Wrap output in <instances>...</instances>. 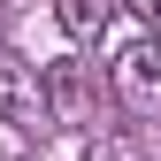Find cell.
Listing matches in <instances>:
<instances>
[{"instance_id":"1","label":"cell","mask_w":161,"mask_h":161,"mask_svg":"<svg viewBox=\"0 0 161 161\" xmlns=\"http://www.w3.org/2000/svg\"><path fill=\"white\" fill-rule=\"evenodd\" d=\"M0 123H8L15 138L62 130V123H54V100H46V69L23 62V54H0Z\"/></svg>"},{"instance_id":"2","label":"cell","mask_w":161,"mask_h":161,"mask_svg":"<svg viewBox=\"0 0 161 161\" xmlns=\"http://www.w3.org/2000/svg\"><path fill=\"white\" fill-rule=\"evenodd\" d=\"M108 85H115V100H123V108H138V115L161 108V31L130 38V46L115 54V62H108Z\"/></svg>"},{"instance_id":"3","label":"cell","mask_w":161,"mask_h":161,"mask_svg":"<svg viewBox=\"0 0 161 161\" xmlns=\"http://www.w3.org/2000/svg\"><path fill=\"white\" fill-rule=\"evenodd\" d=\"M46 100H54V123H85V115H92L85 62H46Z\"/></svg>"},{"instance_id":"4","label":"cell","mask_w":161,"mask_h":161,"mask_svg":"<svg viewBox=\"0 0 161 161\" xmlns=\"http://www.w3.org/2000/svg\"><path fill=\"white\" fill-rule=\"evenodd\" d=\"M115 8H123V0H54V23H62L69 38H100L115 23Z\"/></svg>"},{"instance_id":"5","label":"cell","mask_w":161,"mask_h":161,"mask_svg":"<svg viewBox=\"0 0 161 161\" xmlns=\"http://www.w3.org/2000/svg\"><path fill=\"white\" fill-rule=\"evenodd\" d=\"M123 8H130V15H138L146 31H161V0H123Z\"/></svg>"}]
</instances>
